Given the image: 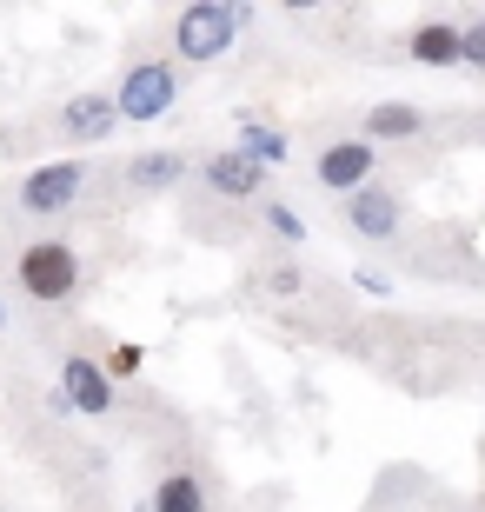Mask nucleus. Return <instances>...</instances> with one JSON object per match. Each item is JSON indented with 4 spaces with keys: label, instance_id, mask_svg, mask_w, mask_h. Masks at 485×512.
Segmentation results:
<instances>
[{
    "label": "nucleus",
    "instance_id": "nucleus-1",
    "mask_svg": "<svg viewBox=\"0 0 485 512\" xmlns=\"http://www.w3.org/2000/svg\"><path fill=\"white\" fill-rule=\"evenodd\" d=\"M240 20H246V7H226V0H193V7H180V14H173V54L193 60V67L220 60L226 47L240 40Z\"/></svg>",
    "mask_w": 485,
    "mask_h": 512
},
{
    "label": "nucleus",
    "instance_id": "nucleus-2",
    "mask_svg": "<svg viewBox=\"0 0 485 512\" xmlns=\"http://www.w3.org/2000/svg\"><path fill=\"white\" fill-rule=\"evenodd\" d=\"M14 280H20V293H27V300L60 306V300H74V286H80V253L67 247L60 233H47V240H34V247L20 253Z\"/></svg>",
    "mask_w": 485,
    "mask_h": 512
},
{
    "label": "nucleus",
    "instance_id": "nucleus-3",
    "mask_svg": "<svg viewBox=\"0 0 485 512\" xmlns=\"http://www.w3.org/2000/svg\"><path fill=\"white\" fill-rule=\"evenodd\" d=\"M173 100H180V74H173V60H140V67L120 74L113 114L133 120V127H153V120L173 114Z\"/></svg>",
    "mask_w": 485,
    "mask_h": 512
},
{
    "label": "nucleus",
    "instance_id": "nucleus-4",
    "mask_svg": "<svg viewBox=\"0 0 485 512\" xmlns=\"http://www.w3.org/2000/svg\"><path fill=\"white\" fill-rule=\"evenodd\" d=\"M80 187H87L80 160H47V167H34L27 180H20V207L47 220V213H67V207H74Z\"/></svg>",
    "mask_w": 485,
    "mask_h": 512
},
{
    "label": "nucleus",
    "instance_id": "nucleus-5",
    "mask_svg": "<svg viewBox=\"0 0 485 512\" xmlns=\"http://www.w3.org/2000/svg\"><path fill=\"white\" fill-rule=\"evenodd\" d=\"M373 167H379V147L373 140H333V147L313 160L319 173V187H333V193H359V187H373Z\"/></svg>",
    "mask_w": 485,
    "mask_h": 512
},
{
    "label": "nucleus",
    "instance_id": "nucleus-6",
    "mask_svg": "<svg viewBox=\"0 0 485 512\" xmlns=\"http://www.w3.org/2000/svg\"><path fill=\"white\" fill-rule=\"evenodd\" d=\"M60 406H67V413H87V419L107 413L113 380L100 373V360H87V353H67V360H60Z\"/></svg>",
    "mask_w": 485,
    "mask_h": 512
},
{
    "label": "nucleus",
    "instance_id": "nucleus-7",
    "mask_svg": "<svg viewBox=\"0 0 485 512\" xmlns=\"http://www.w3.org/2000/svg\"><path fill=\"white\" fill-rule=\"evenodd\" d=\"M346 213H353V233H366V240H392L399 220H406V200L386 193V187H359V193H346Z\"/></svg>",
    "mask_w": 485,
    "mask_h": 512
},
{
    "label": "nucleus",
    "instance_id": "nucleus-8",
    "mask_svg": "<svg viewBox=\"0 0 485 512\" xmlns=\"http://www.w3.org/2000/svg\"><path fill=\"white\" fill-rule=\"evenodd\" d=\"M113 127H120V114H113V94H74L67 107H60V133H67V140H80V147L107 140Z\"/></svg>",
    "mask_w": 485,
    "mask_h": 512
},
{
    "label": "nucleus",
    "instance_id": "nucleus-9",
    "mask_svg": "<svg viewBox=\"0 0 485 512\" xmlns=\"http://www.w3.org/2000/svg\"><path fill=\"white\" fill-rule=\"evenodd\" d=\"M260 180H266V173L253 167L240 147H226V153H213V160H206V187L226 193V200H260Z\"/></svg>",
    "mask_w": 485,
    "mask_h": 512
},
{
    "label": "nucleus",
    "instance_id": "nucleus-10",
    "mask_svg": "<svg viewBox=\"0 0 485 512\" xmlns=\"http://www.w3.org/2000/svg\"><path fill=\"white\" fill-rule=\"evenodd\" d=\"M412 60H419V67H459V27H452V20L412 27Z\"/></svg>",
    "mask_w": 485,
    "mask_h": 512
},
{
    "label": "nucleus",
    "instance_id": "nucleus-11",
    "mask_svg": "<svg viewBox=\"0 0 485 512\" xmlns=\"http://www.w3.org/2000/svg\"><path fill=\"white\" fill-rule=\"evenodd\" d=\"M412 133H426V114L406 107V100H379L366 114V140H412Z\"/></svg>",
    "mask_w": 485,
    "mask_h": 512
},
{
    "label": "nucleus",
    "instance_id": "nucleus-12",
    "mask_svg": "<svg viewBox=\"0 0 485 512\" xmlns=\"http://www.w3.org/2000/svg\"><path fill=\"white\" fill-rule=\"evenodd\" d=\"M147 512H206V486L193 473H167L160 486H153Z\"/></svg>",
    "mask_w": 485,
    "mask_h": 512
},
{
    "label": "nucleus",
    "instance_id": "nucleus-13",
    "mask_svg": "<svg viewBox=\"0 0 485 512\" xmlns=\"http://www.w3.org/2000/svg\"><path fill=\"white\" fill-rule=\"evenodd\" d=\"M180 173H187V160H180V153H140V160L127 167V180L140 193H160V187H180Z\"/></svg>",
    "mask_w": 485,
    "mask_h": 512
},
{
    "label": "nucleus",
    "instance_id": "nucleus-14",
    "mask_svg": "<svg viewBox=\"0 0 485 512\" xmlns=\"http://www.w3.org/2000/svg\"><path fill=\"white\" fill-rule=\"evenodd\" d=\"M240 153L266 173V167H286V153H293V147H286V133H273V127H246L240 133Z\"/></svg>",
    "mask_w": 485,
    "mask_h": 512
},
{
    "label": "nucleus",
    "instance_id": "nucleus-15",
    "mask_svg": "<svg viewBox=\"0 0 485 512\" xmlns=\"http://www.w3.org/2000/svg\"><path fill=\"white\" fill-rule=\"evenodd\" d=\"M140 366H147V346L120 340V346H113V353H107V360H100V373H107V380H133Z\"/></svg>",
    "mask_w": 485,
    "mask_h": 512
},
{
    "label": "nucleus",
    "instance_id": "nucleus-16",
    "mask_svg": "<svg viewBox=\"0 0 485 512\" xmlns=\"http://www.w3.org/2000/svg\"><path fill=\"white\" fill-rule=\"evenodd\" d=\"M266 227L280 233L286 247H299V240H306V220H299V213L286 207V200H266Z\"/></svg>",
    "mask_w": 485,
    "mask_h": 512
},
{
    "label": "nucleus",
    "instance_id": "nucleus-17",
    "mask_svg": "<svg viewBox=\"0 0 485 512\" xmlns=\"http://www.w3.org/2000/svg\"><path fill=\"white\" fill-rule=\"evenodd\" d=\"M459 60L485 74V20H472V27H459Z\"/></svg>",
    "mask_w": 485,
    "mask_h": 512
},
{
    "label": "nucleus",
    "instance_id": "nucleus-18",
    "mask_svg": "<svg viewBox=\"0 0 485 512\" xmlns=\"http://www.w3.org/2000/svg\"><path fill=\"white\" fill-rule=\"evenodd\" d=\"M266 286H273V293H299V273H293V266H273V280H266Z\"/></svg>",
    "mask_w": 485,
    "mask_h": 512
},
{
    "label": "nucleus",
    "instance_id": "nucleus-19",
    "mask_svg": "<svg viewBox=\"0 0 485 512\" xmlns=\"http://www.w3.org/2000/svg\"><path fill=\"white\" fill-rule=\"evenodd\" d=\"M0 326H7V306H0Z\"/></svg>",
    "mask_w": 485,
    "mask_h": 512
}]
</instances>
